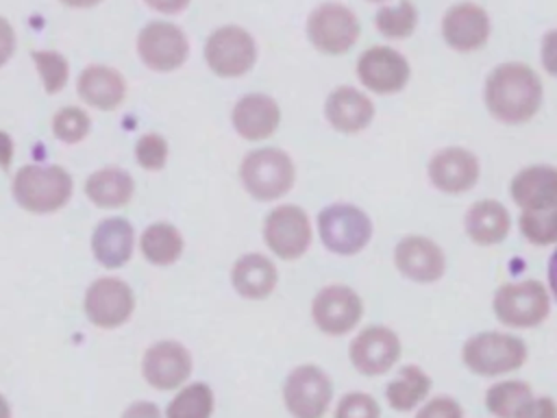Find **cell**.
Segmentation results:
<instances>
[{"instance_id":"41","label":"cell","mask_w":557,"mask_h":418,"mask_svg":"<svg viewBox=\"0 0 557 418\" xmlns=\"http://www.w3.org/2000/svg\"><path fill=\"white\" fill-rule=\"evenodd\" d=\"M13 48H15L13 28L4 17H0V65L9 61V57L13 54Z\"/></svg>"},{"instance_id":"16","label":"cell","mask_w":557,"mask_h":418,"mask_svg":"<svg viewBox=\"0 0 557 418\" xmlns=\"http://www.w3.org/2000/svg\"><path fill=\"white\" fill-rule=\"evenodd\" d=\"M359 81L376 94L400 91L409 81V63L392 48L374 46L366 50L357 63Z\"/></svg>"},{"instance_id":"46","label":"cell","mask_w":557,"mask_h":418,"mask_svg":"<svg viewBox=\"0 0 557 418\" xmlns=\"http://www.w3.org/2000/svg\"><path fill=\"white\" fill-rule=\"evenodd\" d=\"M63 4H67V7H94V4H98L100 0H61Z\"/></svg>"},{"instance_id":"36","label":"cell","mask_w":557,"mask_h":418,"mask_svg":"<svg viewBox=\"0 0 557 418\" xmlns=\"http://www.w3.org/2000/svg\"><path fill=\"white\" fill-rule=\"evenodd\" d=\"M335 418H381V407L366 392H348L339 398Z\"/></svg>"},{"instance_id":"10","label":"cell","mask_w":557,"mask_h":418,"mask_svg":"<svg viewBox=\"0 0 557 418\" xmlns=\"http://www.w3.org/2000/svg\"><path fill=\"white\" fill-rule=\"evenodd\" d=\"M205 59L220 76H242L255 65L257 46L244 28L222 26L207 39Z\"/></svg>"},{"instance_id":"12","label":"cell","mask_w":557,"mask_h":418,"mask_svg":"<svg viewBox=\"0 0 557 418\" xmlns=\"http://www.w3.org/2000/svg\"><path fill=\"white\" fill-rule=\"evenodd\" d=\"M348 355L361 374H383L398 361L400 340L392 329L372 324L352 337Z\"/></svg>"},{"instance_id":"14","label":"cell","mask_w":557,"mask_h":418,"mask_svg":"<svg viewBox=\"0 0 557 418\" xmlns=\"http://www.w3.org/2000/svg\"><path fill=\"white\" fill-rule=\"evenodd\" d=\"M133 305L131 287L117 279H98L85 294L87 318L102 329H113L126 322Z\"/></svg>"},{"instance_id":"13","label":"cell","mask_w":557,"mask_h":418,"mask_svg":"<svg viewBox=\"0 0 557 418\" xmlns=\"http://www.w3.org/2000/svg\"><path fill=\"white\" fill-rule=\"evenodd\" d=\"M144 63L157 72H170L185 63L189 44L185 33L170 22H150L137 39Z\"/></svg>"},{"instance_id":"25","label":"cell","mask_w":557,"mask_h":418,"mask_svg":"<svg viewBox=\"0 0 557 418\" xmlns=\"http://www.w3.org/2000/svg\"><path fill=\"white\" fill-rule=\"evenodd\" d=\"M96 259L107 268L124 266L133 253V226L122 218H109L98 224L91 237Z\"/></svg>"},{"instance_id":"19","label":"cell","mask_w":557,"mask_h":418,"mask_svg":"<svg viewBox=\"0 0 557 418\" xmlns=\"http://www.w3.org/2000/svg\"><path fill=\"white\" fill-rule=\"evenodd\" d=\"M442 33L450 48L459 52H470L481 48L490 35L487 13L470 2L455 4L446 11L442 20Z\"/></svg>"},{"instance_id":"21","label":"cell","mask_w":557,"mask_h":418,"mask_svg":"<svg viewBox=\"0 0 557 418\" xmlns=\"http://www.w3.org/2000/svg\"><path fill=\"white\" fill-rule=\"evenodd\" d=\"M326 122L339 133H359L370 126L374 118L372 100L355 87H337L329 94L324 104Z\"/></svg>"},{"instance_id":"5","label":"cell","mask_w":557,"mask_h":418,"mask_svg":"<svg viewBox=\"0 0 557 418\" xmlns=\"http://www.w3.org/2000/svg\"><path fill=\"white\" fill-rule=\"evenodd\" d=\"M318 231L322 244L331 253L357 255L372 237V222L359 207L335 202L318 213Z\"/></svg>"},{"instance_id":"47","label":"cell","mask_w":557,"mask_h":418,"mask_svg":"<svg viewBox=\"0 0 557 418\" xmlns=\"http://www.w3.org/2000/svg\"><path fill=\"white\" fill-rule=\"evenodd\" d=\"M0 418H11V411H9V405L7 401L0 396Z\"/></svg>"},{"instance_id":"22","label":"cell","mask_w":557,"mask_h":418,"mask_svg":"<svg viewBox=\"0 0 557 418\" xmlns=\"http://www.w3.org/2000/svg\"><path fill=\"white\" fill-rule=\"evenodd\" d=\"M509 194L520 209H540L557 202V168L529 165L520 170L509 183Z\"/></svg>"},{"instance_id":"9","label":"cell","mask_w":557,"mask_h":418,"mask_svg":"<svg viewBox=\"0 0 557 418\" xmlns=\"http://www.w3.org/2000/svg\"><path fill=\"white\" fill-rule=\"evenodd\" d=\"M307 35L320 52L344 54L359 37V22L348 7L326 2L309 15Z\"/></svg>"},{"instance_id":"39","label":"cell","mask_w":557,"mask_h":418,"mask_svg":"<svg viewBox=\"0 0 557 418\" xmlns=\"http://www.w3.org/2000/svg\"><path fill=\"white\" fill-rule=\"evenodd\" d=\"M516 418H557V405L548 396H537L527 401Z\"/></svg>"},{"instance_id":"23","label":"cell","mask_w":557,"mask_h":418,"mask_svg":"<svg viewBox=\"0 0 557 418\" xmlns=\"http://www.w3.org/2000/svg\"><path fill=\"white\" fill-rule=\"evenodd\" d=\"M231 281L237 294H242L244 298L259 300L272 294L278 281V272L265 255L248 253L235 261L231 270Z\"/></svg>"},{"instance_id":"4","label":"cell","mask_w":557,"mask_h":418,"mask_svg":"<svg viewBox=\"0 0 557 418\" xmlns=\"http://www.w3.org/2000/svg\"><path fill=\"white\" fill-rule=\"evenodd\" d=\"M239 176L250 196L257 200H274L292 189L296 170L289 155L281 148H259L244 157Z\"/></svg>"},{"instance_id":"6","label":"cell","mask_w":557,"mask_h":418,"mask_svg":"<svg viewBox=\"0 0 557 418\" xmlns=\"http://www.w3.org/2000/svg\"><path fill=\"white\" fill-rule=\"evenodd\" d=\"M494 316L513 329H529L537 327L546 320L550 311V298L546 287L540 281H520V283H505L496 290L494 300Z\"/></svg>"},{"instance_id":"40","label":"cell","mask_w":557,"mask_h":418,"mask_svg":"<svg viewBox=\"0 0 557 418\" xmlns=\"http://www.w3.org/2000/svg\"><path fill=\"white\" fill-rule=\"evenodd\" d=\"M542 63L546 72L557 76V30H548L542 39Z\"/></svg>"},{"instance_id":"33","label":"cell","mask_w":557,"mask_h":418,"mask_svg":"<svg viewBox=\"0 0 557 418\" xmlns=\"http://www.w3.org/2000/svg\"><path fill=\"white\" fill-rule=\"evenodd\" d=\"M416 22H418V13L409 0H400L396 7H383L374 17L379 33L389 39H403L411 35L416 28Z\"/></svg>"},{"instance_id":"43","label":"cell","mask_w":557,"mask_h":418,"mask_svg":"<svg viewBox=\"0 0 557 418\" xmlns=\"http://www.w3.org/2000/svg\"><path fill=\"white\" fill-rule=\"evenodd\" d=\"M146 2L161 13H176V11H183L189 0H146Z\"/></svg>"},{"instance_id":"11","label":"cell","mask_w":557,"mask_h":418,"mask_svg":"<svg viewBox=\"0 0 557 418\" xmlns=\"http://www.w3.org/2000/svg\"><path fill=\"white\" fill-rule=\"evenodd\" d=\"M363 305L359 294L348 285L322 287L311 305L315 327L326 335H344L361 320Z\"/></svg>"},{"instance_id":"26","label":"cell","mask_w":557,"mask_h":418,"mask_svg":"<svg viewBox=\"0 0 557 418\" xmlns=\"http://www.w3.org/2000/svg\"><path fill=\"white\" fill-rule=\"evenodd\" d=\"M78 94L87 104L96 109H115L126 94V85L115 70L104 65H89L78 78Z\"/></svg>"},{"instance_id":"28","label":"cell","mask_w":557,"mask_h":418,"mask_svg":"<svg viewBox=\"0 0 557 418\" xmlns=\"http://www.w3.org/2000/svg\"><path fill=\"white\" fill-rule=\"evenodd\" d=\"M429 390H431L429 374L420 366L411 364V366H403L400 368L396 379L387 385L385 396H387V403H389L392 409L409 411L420 401H424Z\"/></svg>"},{"instance_id":"15","label":"cell","mask_w":557,"mask_h":418,"mask_svg":"<svg viewBox=\"0 0 557 418\" xmlns=\"http://www.w3.org/2000/svg\"><path fill=\"white\" fill-rule=\"evenodd\" d=\"M479 159L459 146L437 150L429 161V179L444 194H463L479 181Z\"/></svg>"},{"instance_id":"34","label":"cell","mask_w":557,"mask_h":418,"mask_svg":"<svg viewBox=\"0 0 557 418\" xmlns=\"http://www.w3.org/2000/svg\"><path fill=\"white\" fill-rule=\"evenodd\" d=\"M52 128H54V135L63 142H78L87 135L89 131V118L87 113H83L81 109L76 107H67V109H61L54 120H52Z\"/></svg>"},{"instance_id":"20","label":"cell","mask_w":557,"mask_h":418,"mask_svg":"<svg viewBox=\"0 0 557 418\" xmlns=\"http://www.w3.org/2000/svg\"><path fill=\"white\" fill-rule=\"evenodd\" d=\"M235 131L250 142L270 137L281 124V109L274 98L265 94H248L233 107Z\"/></svg>"},{"instance_id":"17","label":"cell","mask_w":557,"mask_h":418,"mask_svg":"<svg viewBox=\"0 0 557 418\" xmlns=\"http://www.w3.org/2000/svg\"><path fill=\"white\" fill-rule=\"evenodd\" d=\"M394 263L407 279L416 283H433L446 270L444 250L424 235H409L396 244Z\"/></svg>"},{"instance_id":"18","label":"cell","mask_w":557,"mask_h":418,"mask_svg":"<svg viewBox=\"0 0 557 418\" xmlns=\"http://www.w3.org/2000/svg\"><path fill=\"white\" fill-rule=\"evenodd\" d=\"M191 372V357L178 342H159L144 355V377L152 388L172 390Z\"/></svg>"},{"instance_id":"8","label":"cell","mask_w":557,"mask_h":418,"mask_svg":"<svg viewBox=\"0 0 557 418\" xmlns=\"http://www.w3.org/2000/svg\"><path fill=\"white\" fill-rule=\"evenodd\" d=\"M263 239L268 248L285 261L302 257L311 244L307 213L298 205H281L272 209L263 222Z\"/></svg>"},{"instance_id":"29","label":"cell","mask_w":557,"mask_h":418,"mask_svg":"<svg viewBox=\"0 0 557 418\" xmlns=\"http://www.w3.org/2000/svg\"><path fill=\"white\" fill-rule=\"evenodd\" d=\"M141 253L152 263H174L183 253V237L172 224H152L141 235Z\"/></svg>"},{"instance_id":"44","label":"cell","mask_w":557,"mask_h":418,"mask_svg":"<svg viewBox=\"0 0 557 418\" xmlns=\"http://www.w3.org/2000/svg\"><path fill=\"white\" fill-rule=\"evenodd\" d=\"M11 157H13V142H11V137L7 133L0 131V165L9 168Z\"/></svg>"},{"instance_id":"35","label":"cell","mask_w":557,"mask_h":418,"mask_svg":"<svg viewBox=\"0 0 557 418\" xmlns=\"http://www.w3.org/2000/svg\"><path fill=\"white\" fill-rule=\"evenodd\" d=\"M33 61L39 67L46 91H59L67 81V61L59 52H33Z\"/></svg>"},{"instance_id":"42","label":"cell","mask_w":557,"mask_h":418,"mask_svg":"<svg viewBox=\"0 0 557 418\" xmlns=\"http://www.w3.org/2000/svg\"><path fill=\"white\" fill-rule=\"evenodd\" d=\"M122 418H161V414L152 403H133Z\"/></svg>"},{"instance_id":"2","label":"cell","mask_w":557,"mask_h":418,"mask_svg":"<svg viewBox=\"0 0 557 418\" xmlns=\"http://www.w3.org/2000/svg\"><path fill=\"white\" fill-rule=\"evenodd\" d=\"M72 194V179L61 165H24L13 179L15 200L35 213L61 209Z\"/></svg>"},{"instance_id":"32","label":"cell","mask_w":557,"mask_h":418,"mask_svg":"<svg viewBox=\"0 0 557 418\" xmlns=\"http://www.w3.org/2000/svg\"><path fill=\"white\" fill-rule=\"evenodd\" d=\"M520 231L535 246L557 242V202L540 209H522Z\"/></svg>"},{"instance_id":"37","label":"cell","mask_w":557,"mask_h":418,"mask_svg":"<svg viewBox=\"0 0 557 418\" xmlns=\"http://www.w3.org/2000/svg\"><path fill=\"white\" fill-rule=\"evenodd\" d=\"M135 157H137V163L146 170H161L165 165V159H168V144L161 135H154V133H148L144 135L137 146H135Z\"/></svg>"},{"instance_id":"1","label":"cell","mask_w":557,"mask_h":418,"mask_svg":"<svg viewBox=\"0 0 557 418\" xmlns=\"http://www.w3.org/2000/svg\"><path fill=\"white\" fill-rule=\"evenodd\" d=\"M485 104L496 120L522 124L542 104V81L524 63H503L487 76Z\"/></svg>"},{"instance_id":"45","label":"cell","mask_w":557,"mask_h":418,"mask_svg":"<svg viewBox=\"0 0 557 418\" xmlns=\"http://www.w3.org/2000/svg\"><path fill=\"white\" fill-rule=\"evenodd\" d=\"M546 274H548V285H550V292H553V296L557 298V248H555V253L550 255V259H548V268H546Z\"/></svg>"},{"instance_id":"3","label":"cell","mask_w":557,"mask_h":418,"mask_svg":"<svg viewBox=\"0 0 557 418\" xmlns=\"http://www.w3.org/2000/svg\"><path fill=\"white\" fill-rule=\"evenodd\" d=\"M461 357L474 374L496 377L511 372L527 361V344L511 333L483 331L463 344Z\"/></svg>"},{"instance_id":"24","label":"cell","mask_w":557,"mask_h":418,"mask_svg":"<svg viewBox=\"0 0 557 418\" xmlns=\"http://www.w3.org/2000/svg\"><path fill=\"white\" fill-rule=\"evenodd\" d=\"M463 224H466V233L470 235L472 242H476L481 246H492L507 237L511 218H509V211L505 209V205H500L498 200L485 198V200L474 202L468 209Z\"/></svg>"},{"instance_id":"7","label":"cell","mask_w":557,"mask_h":418,"mask_svg":"<svg viewBox=\"0 0 557 418\" xmlns=\"http://www.w3.org/2000/svg\"><path fill=\"white\" fill-rule=\"evenodd\" d=\"M333 398V383L313 364L294 368L283 383V401L294 418H322Z\"/></svg>"},{"instance_id":"30","label":"cell","mask_w":557,"mask_h":418,"mask_svg":"<svg viewBox=\"0 0 557 418\" xmlns=\"http://www.w3.org/2000/svg\"><path fill=\"white\" fill-rule=\"evenodd\" d=\"M531 398L533 392L524 381H500L487 390L485 405L496 418H516L522 405Z\"/></svg>"},{"instance_id":"48","label":"cell","mask_w":557,"mask_h":418,"mask_svg":"<svg viewBox=\"0 0 557 418\" xmlns=\"http://www.w3.org/2000/svg\"><path fill=\"white\" fill-rule=\"evenodd\" d=\"M372 2H381V0H372Z\"/></svg>"},{"instance_id":"27","label":"cell","mask_w":557,"mask_h":418,"mask_svg":"<svg viewBox=\"0 0 557 418\" xmlns=\"http://www.w3.org/2000/svg\"><path fill=\"white\" fill-rule=\"evenodd\" d=\"M85 192L100 207H120L133 196V179L124 170L104 168L87 179Z\"/></svg>"},{"instance_id":"38","label":"cell","mask_w":557,"mask_h":418,"mask_svg":"<svg viewBox=\"0 0 557 418\" xmlns=\"http://www.w3.org/2000/svg\"><path fill=\"white\" fill-rule=\"evenodd\" d=\"M416 418H463V409L453 396H435L418 411Z\"/></svg>"},{"instance_id":"31","label":"cell","mask_w":557,"mask_h":418,"mask_svg":"<svg viewBox=\"0 0 557 418\" xmlns=\"http://www.w3.org/2000/svg\"><path fill=\"white\" fill-rule=\"evenodd\" d=\"M213 392L205 383L183 388L168 405V418H211Z\"/></svg>"}]
</instances>
